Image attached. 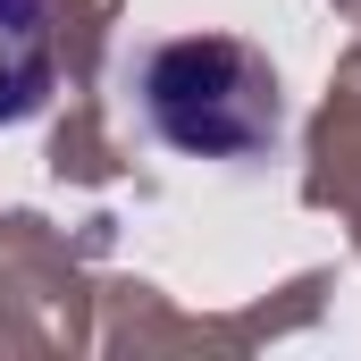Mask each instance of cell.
Here are the masks:
<instances>
[{
	"label": "cell",
	"instance_id": "cell-1",
	"mask_svg": "<svg viewBox=\"0 0 361 361\" xmlns=\"http://www.w3.org/2000/svg\"><path fill=\"white\" fill-rule=\"evenodd\" d=\"M143 109L152 135L193 160H261L286 135L277 68L235 34H177L143 59Z\"/></svg>",
	"mask_w": 361,
	"mask_h": 361
},
{
	"label": "cell",
	"instance_id": "cell-2",
	"mask_svg": "<svg viewBox=\"0 0 361 361\" xmlns=\"http://www.w3.org/2000/svg\"><path fill=\"white\" fill-rule=\"evenodd\" d=\"M59 92V34L42 0H0V126H25Z\"/></svg>",
	"mask_w": 361,
	"mask_h": 361
}]
</instances>
